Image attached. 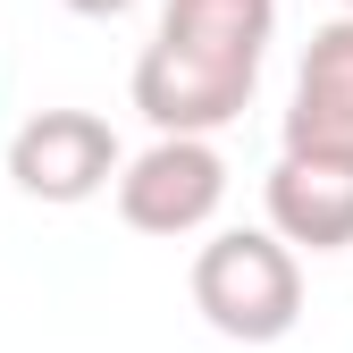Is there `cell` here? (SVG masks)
Wrapping results in <instances>:
<instances>
[{
	"label": "cell",
	"instance_id": "6da1fadb",
	"mask_svg": "<svg viewBox=\"0 0 353 353\" xmlns=\"http://www.w3.org/2000/svg\"><path fill=\"white\" fill-rule=\"evenodd\" d=\"M278 42V0H168L126 93L152 135H219L236 126Z\"/></svg>",
	"mask_w": 353,
	"mask_h": 353
},
{
	"label": "cell",
	"instance_id": "7a4b0ae2",
	"mask_svg": "<svg viewBox=\"0 0 353 353\" xmlns=\"http://www.w3.org/2000/svg\"><path fill=\"white\" fill-rule=\"evenodd\" d=\"M194 312L228 345H278L303 320V252L270 228H219L194 252Z\"/></svg>",
	"mask_w": 353,
	"mask_h": 353
},
{
	"label": "cell",
	"instance_id": "3957f363",
	"mask_svg": "<svg viewBox=\"0 0 353 353\" xmlns=\"http://www.w3.org/2000/svg\"><path fill=\"white\" fill-rule=\"evenodd\" d=\"M110 194H118V219L135 236H202L219 202H228V160H219L210 135H152V152L135 160H118L110 176Z\"/></svg>",
	"mask_w": 353,
	"mask_h": 353
},
{
	"label": "cell",
	"instance_id": "277c9868",
	"mask_svg": "<svg viewBox=\"0 0 353 353\" xmlns=\"http://www.w3.org/2000/svg\"><path fill=\"white\" fill-rule=\"evenodd\" d=\"M118 160H126V152H118V135H110V118H93V110H34L17 135H9L0 176H9L17 194L51 202V210H76V202L110 194Z\"/></svg>",
	"mask_w": 353,
	"mask_h": 353
},
{
	"label": "cell",
	"instance_id": "5b68a950",
	"mask_svg": "<svg viewBox=\"0 0 353 353\" xmlns=\"http://www.w3.org/2000/svg\"><path fill=\"white\" fill-rule=\"evenodd\" d=\"M278 152L353 160V9L328 17L312 42H303V68H294V101H286Z\"/></svg>",
	"mask_w": 353,
	"mask_h": 353
},
{
	"label": "cell",
	"instance_id": "8992f818",
	"mask_svg": "<svg viewBox=\"0 0 353 353\" xmlns=\"http://www.w3.org/2000/svg\"><path fill=\"white\" fill-rule=\"evenodd\" d=\"M261 202H270V236H286L294 252H353V160L278 152Z\"/></svg>",
	"mask_w": 353,
	"mask_h": 353
},
{
	"label": "cell",
	"instance_id": "52a82bcc",
	"mask_svg": "<svg viewBox=\"0 0 353 353\" xmlns=\"http://www.w3.org/2000/svg\"><path fill=\"white\" fill-rule=\"evenodd\" d=\"M59 9H76V17H126L135 0H59Z\"/></svg>",
	"mask_w": 353,
	"mask_h": 353
},
{
	"label": "cell",
	"instance_id": "ba28073f",
	"mask_svg": "<svg viewBox=\"0 0 353 353\" xmlns=\"http://www.w3.org/2000/svg\"><path fill=\"white\" fill-rule=\"evenodd\" d=\"M345 9H353V0H345Z\"/></svg>",
	"mask_w": 353,
	"mask_h": 353
}]
</instances>
